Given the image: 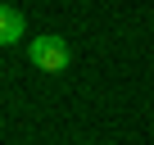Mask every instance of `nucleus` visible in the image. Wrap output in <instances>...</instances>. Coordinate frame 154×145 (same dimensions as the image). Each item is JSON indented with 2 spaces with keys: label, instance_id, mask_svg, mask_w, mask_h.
Masks as SVG:
<instances>
[{
  "label": "nucleus",
  "instance_id": "obj_1",
  "mask_svg": "<svg viewBox=\"0 0 154 145\" xmlns=\"http://www.w3.org/2000/svg\"><path fill=\"white\" fill-rule=\"evenodd\" d=\"M27 59H32L41 72H63L68 59H72V50H68L63 36H36V41L27 45Z\"/></svg>",
  "mask_w": 154,
  "mask_h": 145
},
{
  "label": "nucleus",
  "instance_id": "obj_2",
  "mask_svg": "<svg viewBox=\"0 0 154 145\" xmlns=\"http://www.w3.org/2000/svg\"><path fill=\"white\" fill-rule=\"evenodd\" d=\"M14 41H23V9L0 5V45H14Z\"/></svg>",
  "mask_w": 154,
  "mask_h": 145
}]
</instances>
